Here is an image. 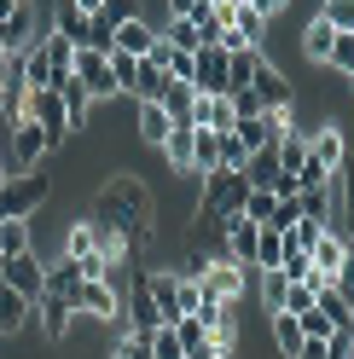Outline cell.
I'll return each instance as SVG.
<instances>
[{
  "mask_svg": "<svg viewBox=\"0 0 354 359\" xmlns=\"http://www.w3.org/2000/svg\"><path fill=\"white\" fill-rule=\"evenodd\" d=\"M279 266H284V232L261 226V232H256V255H250V273H279Z\"/></svg>",
  "mask_w": 354,
  "mask_h": 359,
  "instance_id": "cell-26",
  "label": "cell"
},
{
  "mask_svg": "<svg viewBox=\"0 0 354 359\" xmlns=\"http://www.w3.org/2000/svg\"><path fill=\"white\" fill-rule=\"evenodd\" d=\"M128 336H151L163 325V313H157V302H151V284H145V273H134L128 278V296H122V319H117Z\"/></svg>",
  "mask_w": 354,
  "mask_h": 359,
  "instance_id": "cell-7",
  "label": "cell"
},
{
  "mask_svg": "<svg viewBox=\"0 0 354 359\" xmlns=\"http://www.w3.org/2000/svg\"><path fill=\"white\" fill-rule=\"evenodd\" d=\"M192 6H197V0H169V18H186Z\"/></svg>",
  "mask_w": 354,
  "mask_h": 359,
  "instance_id": "cell-55",
  "label": "cell"
},
{
  "mask_svg": "<svg viewBox=\"0 0 354 359\" xmlns=\"http://www.w3.org/2000/svg\"><path fill=\"white\" fill-rule=\"evenodd\" d=\"M284 290H291V278H284V273H261V302H268V313L284 307Z\"/></svg>",
  "mask_w": 354,
  "mask_h": 359,
  "instance_id": "cell-45",
  "label": "cell"
},
{
  "mask_svg": "<svg viewBox=\"0 0 354 359\" xmlns=\"http://www.w3.org/2000/svg\"><path fill=\"white\" fill-rule=\"evenodd\" d=\"M76 319H99V325H117V319H122V290H117L110 273L81 278V290H76Z\"/></svg>",
  "mask_w": 354,
  "mask_h": 359,
  "instance_id": "cell-5",
  "label": "cell"
},
{
  "mask_svg": "<svg viewBox=\"0 0 354 359\" xmlns=\"http://www.w3.org/2000/svg\"><path fill=\"white\" fill-rule=\"evenodd\" d=\"M76 290H81V266L76 261H47V290H41V296H58V302H70L76 307Z\"/></svg>",
  "mask_w": 354,
  "mask_h": 359,
  "instance_id": "cell-23",
  "label": "cell"
},
{
  "mask_svg": "<svg viewBox=\"0 0 354 359\" xmlns=\"http://www.w3.org/2000/svg\"><path fill=\"white\" fill-rule=\"evenodd\" d=\"M273 203H279L273 191H261V186H250V191H244V209H238V215H244V220H256V226H268V215H273Z\"/></svg>",
  "mask_w": 354,
  "mask_h": 359,
  "instance_id": "cell-41",
  "label": "cell"
},
{
  "mask_svg": "<svg viewBox=\"0 0 354 359\" xmlns=\"http://www.w3.org/2000/svg\"><path fill=\"white\" fill-rule=\"evenodd\" d=\"M151 41H157V24L140 12V18H128V24H117V53H128V58H145L151 53Z\"/></svg>",
  "mask_w": 354,
  "mask_h": 359,
  "instance_id": "cell-22",
  "label": "cell"
},
{
  "mask_svg": "<svg viewBox=\"0 0 354 359\" xmlns=\"http://www.w3.org/2000/svg\"><path fill=\"white\" fill-rule=\"evenodd\" d=\"M35 41H41V24H35V6H29V0H18V6H12L6 18H0V47H6V53L18 58V53H29Z\"/></svg>",
  "mask_w": 354,
  "mask_h": 359,
  "instance_id": "cell-9",
  "label": "cell"
},
{
  "mask_svg": "<svg viewBox=\"0 0 354 359\" xmlns=\"http://www.w3.org/2000/svg\"><path fill=\"white\" fill-rule=\"evenodd\" d=\"M256 64H261V47H238V53H227V93H244V87L256 81Z\"/></svg>",
  "mask_w": 354,
  "mask_h": 359,
  "instance_id": "cell-29",
  "label": "cell"
},
{
  "mask_svg": "<svg viewBox=\"0 0 354 359\" xmlns=\"http://www.w3.org/2000/svg\"><path fill=\"white\" fill-rule=\"evenodd\" d=\"M70 6H76L81 18H99V12H105V0H70Z\"/></svg>",
  "mask_w": 354,
  "mask_h": 359,
  "instance_id": "cell-54",
  "label": "cell"
},
{
  "mask_svg": "<svg viewBox=\"0 0 354 359\" xmlns=\"http://www.w3.org/2000/svg\"><path fill=\"white\" fill-rule=\"evenodd\" d=\"M221 168V133L215 128H192V180H204Z\"/></svg>",
  "mask_w": 354,
  "mask_h": 359,
  "instance_id": "cell-24",
  "label": "cell"
},
{
  "mask_svg": "<svg viewBox=\"0 0 354 359\" xmlns=\"http://www.w3.org/2000/svg\"><path fill=\"white\" fill-rule=\"evenodd\" d=\"M331 41H337V29L314 12V24L302 29V58H308V64H331Z\"/></svg>",
  "mask_w": 354,
  "mask_h": 359,
  "instance_id": "cell-30",
  "label": "cell"
},
{
  "mask_svg": "<svg viewBox=\"0 0 354 359\" xmlns=\"http://www.w3.org/2000/svg\"><path fill=\"white\" fill-rule=\"evenodd\" d=\"M29 319H35V302L24 296V290H12L6 278H0V342H6V336H18Z\"/></svg>",
  "mask_w": 354,
  "mask_h": 359,
  "instance_id": "cell-16",
  "label": "cell"
},
{
  "mask_svg": "<svg viewBox=\"0 0 354 359\" xmlns=\"http://www.w3.org/2000/svg\"><path fill=\"white\" fill-rule=\"evenodd\" d=\"M134 70H140V58L110 53V76H117V93H134Z\"/></svg>",
  "mask_w": 354,
  "mask_h": 359,
  "instance_id": "cell-46",
  "label": "cell"
},
{
  "mask_svg": "<svg viewBox=\"0 0 354 359\" xmlns=\"http://www.w3.org/2000/svg\"><path fill=\"white\" fill-rule=\"evenodd\" d=\"M99 18H110V24H128V18H140V0H105Z\"/></svg>",
  "mask_w": 354,
  "mask_h": 359,
  "instance_id": "cell-51",
  "label": "cell"
},
{
  "mask_svg": "<svg viewBox=\"0 0 354 359\" xmlns=\"http://www.w3.org/2000/svg\"><path fill=\"white\" fill-rule=\"evenodd\" d=\"M192 128H215V133H232L238 128V110L227 93H192Z\"/></svg>",
  "mask_w": 354,
  "mask_h": 359,
  "instance_id": "cell-11",
  "label": "cell"
},
{
  "mask_svg": "<svg viewBox=\"0 0 354 359\" xmlns=\"http://www.w3.org/2000/svg\"><path fill=\"white\" fill-rule=\"evenodd\" d=\"M0 186H6V156H0Z\"/></svg>",
  "mask_w": 354,
  "mask_h": 359,
  "instance_id": "cell-58",
  "label": "cell"
},
{
  "mask_svg": "<svg viewBox=\"0 0 354 359\" xmlns=\"http://www.w3.org/2000/svg\"><path fill=\"white\" fill-rule=\"evenodd\" d=\"M348 99H354V76H348Z\"/></svg>",
  "mask_w": 354,
  "mask_h": 359,
  "instance_id": "cell-59",
  "label": "cell"
},
{
  "mask_svg": "<svg viewBox=\"0 0 354 359\" xmlns=\"http://www.w3.org/2000/svg\"><path fill=\"white\" fill-rule=\"evenodd\" d=\"M0 278H6L12 290H24V296L35 302L41 290H47V261H41L35 250H24V255H12V261H6V273H0Z\"/></svg>",
  "mask_w": 354,
  "mask_h": 359,
  "instance_id": "cell-13",
  "label": "cell"
},
{
  "mask_svg": "<svg viewBox=\"0 0 354 359\" xmlns=\"http://www.w3.org/2000/svg\"><path fill=\"white\" fill-rule=\"evenodd\" d=\"M250 93L261 99V110H291V76H284L279 64H268V58H261V64H256Z\"/></svg>",
  "mask_w": 354,
  "mask_h": 359,
  "instance_id": "cell-12",
  "label": "cell"
},
{
  "mask_svg": "<svg viewBox=\"0 0 354 359\" xmlns=\"http://www.w3.org/2000/svg\"><path fill=\"white\" fill-rule=\"evenodd\" d=\"M244 6H256V12H261V18H268V24H273L279 12H291V0H244Z\"/></svg>",
  "mask_w": 354,
  "mask_h": 359,
  "instance_id": "cell-53",
  "label": "cell"
},
{
  "mask_svg": "<svg viewBox=\"0 0 354 359\" xmlns=\"http://www.w3.org/2000/svg\"><path fill=\"white\" fill-rule=\"evenodd\" d=\"M93 220H105V226H117L128 243H151L157 238V197L145 191L140 174H110L105 186L93 191V209H87Z\"/></svg>",
  "mask_w": 354,
  "mask_h": 359,
  "instance_id": "cell-1",
  "label": "cell"
},
{
  "mask_svg": "<svg viewBox=\"0 0 354 359\" xmlns=\"http://www.w3.org/2000/svg\"><path fill=\"white\" fill-rule=\"evenodd\" d=\"M174 336H181V353H186V359H204V353L215 348V342H209V330L197 325L192 313H186V319H174Z\"/></svg>",
  "mask_w": 354,
  "mask_h": 359,
  "instance_id": "cell-36",
  "label": "cell"
},
{
  "mask_svg": "<svg viewBox=\"0 0 354 359\" xmlns=\"http://www.w3.org/2000/svg\"><path fill=\"white\" fill-rule=\"evenodd\" d=\"M343 255H348V238L343 232H320V243H314V250H308V261H314V273L331 284V278H337V266H343Z\"/></svg>",
  "mask_w": 354,
  "mask_h": 359,
  "instance_id": "cell-20",
  "label": "cell"
},
{
  "mask_svg": "<svg viewBox=\"0 0 354 359\" xmlns=\"http://www.w3.org/2000/svg\"><path fill=\"white\" fill-rule=\"evenodd\" d=\"M232 35L244 41V47H261V41H268V18H261L256 6H244V0H238V6H232Z\"/></svg>",
  "mask_w": 354,
  "mask_h": 359,
  "instance_id": "cell-32",
  "label": "cell"
},
{
  "mask_svg": "<svg viewBox=\"0 0 354 359\" xmlns=\"http://www.w3.org/2000/svg\"><path fill=\"white\" fill-rule=\"evenodd\" d=\"M204 359H238V353H221V348H209V353H204Z\"/></svg>",
  "mask_w": 354,
  "mask_h": 359,
  "instance_id": "cell-56",
  "label": "cell"
},
{
  "mask_svg": "<svg viewBox=\"0 0 354 359\" xmlns=\"http://www.w3.org/2000/svg\"><path fill=\"white\" fill-rule=\"evenodd\" d=\"M64 261H93L99 255V238H93V215H81V220H70V226H64V250H58Z\"/></svg>",
  "mask_w": 354,
  "mask_h": 359,
  "instance_id": "cell-21",
  "label": "cell"
},
{
  "mask_svg": "<svg viewBox=\"0 0 354 359\" xmlns=\"http://www.w3.org/2000/svg\"><path fill=\"white\" fill-rule=\"evenodd\" d=\"M24 116L47 128V145H53V151H58V145L76 133V128H70V110H64V99H58V87H29V104H24Z\"/></svg>",
  "mask_w": 354,
  "mask_h": 359,
  "instance_id": "cell-6",
  "label": "cell"
},
{
  "mask_svg": "<svg viewBox=\"0 0 354 359\" xmlns=\"http://www.w3.org/2000/svg\"><path fill=\"white\" fill-rule=\"evenodd\" d=\"M0 156H6V174H35L41 163L53 156L47 145V128L41 122H0Z\"/></svg>",
  "mask_w": 354,
  "mask_h": 359,
  "instance_id": "cell-3",
  "label": "cell"
},
{
  "mask_svg": "<svg viewBox=\"0 0 354 359\" xmlns=\"http://www.w3.org/2000/svg\"><path fill=\"white\" fill-rule=\"evenodd\" d=\"M296 220H302V191H296V197H279L273 215H268V226H273V232H284V226H296Z\"/></svg>",
  "mask_w": 354,
  "mask_h": 359,
  "instance_id": "cell-44",
  "label": "cell"
},
{
  "mask_svg": "<svg viewBox=\"0 0 354 359\" xmlns=\"http://www.w3.org/2000/svg\"><path fill=\"white\" fill-rule=\"evenodd\" d=\"M320 18L337 35H354V0H320Z\"/></svg>",
  "mask_w": 354,
  "mask_h": 359,
  "instance_id": "cell-40",
  "label": "cell"
},
{
  "mask_svg": "<svg viewBox=\"0 0 354 359\" xmlns=\"http://www.w3.org/2000/svg\"><path fill=\"white\" fill-rule=\"evenodd\" d=\"M244 180H250V186H261V191H273V180H279V156H273V145H268V151H250Z\"/></svg>",
  "mask_w": 354,
  "mask_h": 359,
  "instance_id": "cell-38",
  "label": "cell"
},
{
  "mask_svg": "<svg viewBox=\"0 0 354 359\" xmlns=\"http://www.w3.org/2000/svg\"><path fill=\"white\" fill-rule=\"evenodd\" d=\"M197 209H192V220L197 226H221L227 215H238L244 209V191H250V180L244 174H227V168H215V174H204L197 180Z\"/></svg>",
  "mask_w": 354,
  "mask_h": 359,
  "instance_id": "cell-2",
  "label": "cell"
},
{
  "mask_svg": "<svg viewBox=\"0 0 354 359\" xmlns=\"http://www.w3.org/2000/svg\"><path fill=\"white\" fill-rule=\"evenodd\" d=\"M87 93H93V104H110L117 99V76H110V53H93V47H76V70H70Z\"/></svg>",
  "mask_w": 354,
  "mask_h": 359,
  "instance_id": "cell-8",
  "label": "cell"
},
{
  "mask_svg": "<svg viewBox=\"0 0 354 359\" xmlns=\"http://www.w3.org/2000/svg\"><path fill=\"white\" fill-rule=\"evenodd\" d=\"M244 273H250V266H238V261H227V255H215V261H209V273H204V284H209L227 307H238V302H244Z\"/></svg>",
  "mask_w": 354,
  "mask_h": 359,
  "instance_id": "cell-15",
  "label": "cell"
},
{
  "mask_svg": "<svg viewBox=\"0 0 354 359\" xmlns=\"http://www.w3.org/2000/svg\"><path fill=\"white\" fill-rule=\"evenodd\" d=\"M314 307V284H291L284 290V313H308Z\"/></svg>",
  "mask_w": 354,
  "mask_h": 359,
  "instance_id": "cell-50",
  "label": "cell"
},
{
  "mask_svg": "<svg viewBox=\"0 0 354 359\" xmlns=\"http://www.w3.org/2000/svg\"><path fill=\"white\" fill-rule=\"evenodd\" d=\"M81 29H87V18L70 6V0H53V35H64V41H76V47H81Z\"/></svg>",
  "mask_w": 354,
  "mask_h": 359,
  "instance_id": "cell-39",
  "label": "cell"
},
{
  "mask_svg": "<svg viewBox=\"0 0 354 359\" xmlns=\"http://www.w3.org/2000/svg\"><path fill=\"white\" fill-rule=\"evenodd\" d=\"M145 342H151V359H186V353H181V336H174V325H157Z\"/></svg>",
  "mask_w": 354,
  "mask_h": 359,
  "instance_id": "cell-42",
  "label": "cell"
},
{
  "mask_svg": "<svg viewBox=\"0 0 354 359\" xmlns=\"http://www.w3.org/2000/svg\"><path fill=\"white\" fill-rule=\"evenodd\" d=\"M163 156H169V168L181 174V180H192V122H174V128H169Z\"/></svg>",
  "mask_w": 354,
  "mask_h": 359,
  "instance_id": "cell-27",
  "label": "cell"
},
{
  "mask_svg": "<svg viewBox=\"0 0 354 359\" xmlns=\"http://www.w3.org/2000/svg\"><path fill=\"white\" fill-rule=\"evenodd\" d=\"M163 41H169L174 53H204V47H209L204 29H197L192 18H169V24H163Z\"/></svg>",
  "mask_w": 354,
  "mask_h": 359,
  "instance_id": "cell-33",
  "label": "cell"
},
{
  "mask_svg": "<svg viewBox=\"0 0 354 359\" xmlns=\"http://www.w3.org/2000/svg\"><path fill=\"white\" fill-rule=\"evenodd\" d=\"M41 53H47V64H53V87L76 70V41H64V35L47 29V35H41Z\"/></svg>",
  "mask_w": 354,
  "mask_h": 359,
  "instance_id": "cell-31",
  "label": "cell"
},
{
  "mask_svg": "<svg viewBox=\"0 0 354 359\" xmlns=\"http://www.w3.org/2000/svg\"><path fill=\"white\" fill-rule=\"evenodd\" d=\"M24 250H35V220H0V255H24Z\"/></svg>",
  "mask_w": 354,
  "mask_h": 359,
  "instance_id": "cell-34",
  "label": "cell"
},
{
  "mask_svg": "<svg viewBox=\"0 0 354 359\" xmlns=\"http://www.w3.org/2000/svg\"><path fill=\"white\" fill-rule=\"evenodd\" d=\"M110 359H151V342H145V336H117V348H110Z\"/></svg>",
  "mask_w": 354,
  "mask_h": 359,
  "instance_id": "cell-48",
  "label": "cell"
},
{
  "mask_svg": "<svg viewBox=\"0 0 354 359\" xmlns=\"http://www.w3.org/2000/svg\"><path fill=\"white\" fill-rule=\"evenodd\" d=\"M163 110H169V122H192V81H163V99H157Z\"/></svg>",
  "mask_w": 354,
  "mask_h": 359,
  "instance_id": "cell-35",
  "label": "cell"
},
{
  "mask_svg": "<svg viewBox=\"0 0 354 359\" xmlns=\"http://www.w3.org/2000/svg\"><path fill=\"white\" fill-rule=\"evenodd\" d=\"M24 104H29V81H24V70L12 58L6 76H0V122H24Z\"/></svg>",
  "mask_w": 354,
  "mask_h": 359,
  "instance_id": "cell-17",
  "label": "cell"
},
{
  "mask_svg": "<svg viewBox=\"0 0 354 359\" xmlns=\"http://www.w3.org/2000/svg\"><path fill=\"white\" fill-rule=\"evenodd\" d=\"M308 156H314L320 168H331V174H337V168L348 163V140H343V128H337V122L308 128Z\"/></svg>",
  "mask_w": 354,
  "mask_h": 359,
  "instance_id": "cell-10",
  "label": "cell"
},
{
  "mask_svg": "<svg viewBox=\"0 0 354 359\" xmlns=\"http://www.w3.org/2000/svg\"><path fill=\"white\" fill-rule=\"evenodd\" d=\"M320 232H325V220H314V215H302L296 220V226H284V255H308V250H314V243H320Z\"/></svg>",
  "mask_w": 354,
  "mask_h": 359,
  "instance_id": "cell-37",
  "label": "cell"
},
{
  "mask_svg": "<svg viewBox=\"0 0 354 359\" xmlns=\"http://www.w3.org/2000/svg\"><path fill=\"white\" fill-rule=\"evenodd\" d=\"M244 163H250L244 140H238V133H221V168H227V174H244Z\"/></svg>",
  "mask_w": 354,
  "mask_h": 359,
  "instance_id": "cell-43",
  "label": "cell"
},
{
  "mask_svg": "<svg viewBox=\"0 0 354 359\" xmlns=\"http://www.w3.org/2000/svg\"><path fill=\"white\" fill-rule=\"evenodd\" d=\"M331 284H337V296L354 307V238H348V255H343V266H337V278H331Z\"/></svg>",
  "mask_w": 354,
  "mask_h": 359,
  "instance_id": "cell-49",
  "label": "cell"
},
{
  "mask_svg": "<svg viewBox=\"0 0 354 359\" xmlns=\"http://www.w3.org/2000/svg\"><path fill=\"white\" fill-rule=\"evenodd\" d=\"M169 128H174V122H169V110H163L157 99H145V104H134V140H140V145H157V151H163V140H169Z\"/></svg>",
  "mask_w": 354,
  "mask_h": 359,
  "instance_id": "cell-18",
  "label": "cell"
},
{
  "mask_svg": "<svg viewBox=\"0 0 354 359\" xmlns=\"http://www.w3.org/2000/svg\"><path fill=\"white\" fill-rule=\"evenodd\" d=\"M268 319H273V348H279V359H296V348L308 342V336H302V319H296V313H268Z\"/></svg>",
  "mask_w": 354,
  "mask_h": 359,
  "instance_id": "cell-28",
  "label": "cell"
},
{
  "mask_svg": "<svg viewBox=\"0 0 354 359\" xmlns=\"http://www.w3.org/2000/svg\"><path fill=\"white\" fill-rule=\"evenodd\" d=\"M192 93H227V47H204L192 58Z\"/></svg>",
  "mask_w": 354,
  "mask_h": 359,
  "instance_id": "cell-14",
  "label": "cell"
},
{
  "mask_svg": "<svg viewBox=\"0 0 354 359\" xmlns=\"http://www.w3.org/2000/svg\"><path fill=\"white\" fill-rule=\"evenodd\" d=\"M232 99V110H238V122H244V116H261V99L250 93V87H244V93H227Z\"/></svg>",
  "mask_w": 354,
  "mask_h": 359,
  "instance_id": "cell-52",
  "label": "cell"
},
{
  "mask_svg": "<svg viewBox=\"0 0 354 359\" xmlns=\"http://www.w3.org/2000/svg\"><path fill=\"white\" fill-rule=\"evenodd\" d=\"M53 197V180L41 174H6V186H0V220H35L47 209Z\"/></svg>",
  "mask_w": 354,
  "mask_h": 359,
  "instance_id": "cell-4",
  "label": "cell"
},
{
  "mask_svg": "<svg viewBox=\"0 0 354 359\" xmlns=\"http://www.w3.org/2000/svg\"><path fill=\"white\" fill-rule=\"evenodd\" d=\"M331 70H337V76H354V35H337V41H331Z\"/></svg>",
  "mask_w": 354,
  "mask_h": 359,
  "instance_id": "cell-47",
  "label": "cell"
},
{
  "mask_svg": "<svg viewBox=\"0 0 354 359\" xmlns=\"http://www.w3.org/2000/svg\"><path fill=\"white\" fill-rule=\"evenodd\" d=\"M58 99H64V110H70V128H76V133H81V128H87V116L99 110V104H93V93H87L76 76H64V81H58Z\"/></svg>",
  "mask_w": 354,
  "mask_h": 359,
  "instance_id": "cell-25",
  "label": "cell"
},
{
  "mask_svg": "<svg viewBox=\"0 0 354 359\" xmlns=\"http://www.w3.org/2000/svg\"><path fill=\"white\" fill-rule=\"evenodd\" d=\"M35 319H41V330H47V342H64L70 325H76V307L58 302V296H35Z\"/></svg>",
  "mask_w": 354,
  "mask_h": 359,
  "instance_id": "cell-19",
  "label": "cell"
},
{
  "mask_svg": "<svg viewBox=\"0 0 354 359\" xmlns=\"http://www.w3.org/2000/svg\"><path fill=\"white\" fill-rule=\"evenodd\" d=\"M6 64H12V53H6V47H0V76H6Z\"/></svg>",
  "mask_w": 354,
  "mask_h": 359,
  "instance_id": "cell-57",
  "label": "cell"
}]
</instances>
